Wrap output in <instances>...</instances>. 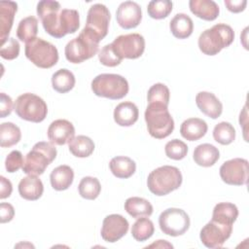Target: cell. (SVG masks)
<instances>
[{
    "label": "cell",
    "instance_id": "cell-1",
    "mask_svg": "<svg viewBox=\"0 0 249 249\" xmlns=\"http://www.w3.org/2000/svg\"><path fill=\"white\" fill-rule=\"evenodd\" d=\"M234 40L232 28L226 23H217L204 30L198 37V48L206 55H215Z\"/></svg>",
    "mask_w": 249,
    "mask_h": 249
},
{
    "label": "cell",
    "instance_id": "cell-2",
    "mask_svg": "<svg viewBox=\"0 0 249 249\" xmlns=\"http://www.w3.org/2000/svg\"><path fill=\"white\" fill-rule=\"evenodd\" d=\"M182 181L183 177L179 168L172 165H163L150 172L147 178V186L152 194L162 196L177 190Z\"/></svg>",
    "mask_w": 249,
    "mask_h": 249
},
{
    "label": "cell",
    "instance_id": "cell-3",
    "mask_svg": "<svg viewBox=\"0 0 249 249\" xmlns=\"http://www.w3.org/2000/svg\"><path fill=\"white\" fill-rule=\"evenodd\" d=\"M168 106L162 104H148L145 110V122L150 135L156 139L169 136L174 129V121Z\"/></svg>",
    "mask_w": 249,
    "mask_h": 249
},
{
    "label": "cell",
    "instance_id": "cell-4",
    "mask_svg": "<svg viewBox=\"0 0 249 249\" xmlns=\"http://www.w3.org/2000/svg\"><path fill=\"white\" fill-rule=\"evenodd\" d=\"M56 148L51 142L41 141L36 143L26 155L22 171L27 175H41L50 163L56 158Z\"/></svg>",
    "mask_w": 249,
    "mask_h": 249
},
{
    "label": "cell",
    "instance_id": "cell-5",
    "mask_svg": "<svg viewBox=\"0 0 249 249\" xmlns=\"http://www.w3.org/2000/svg\"><path fill=\"white\" fill-rule=\"evenodd\" d=\"M128 89L126 79L118 74H99L91 81V90L99 97L112 100L122 99L127 94Z\"/></svg>",
    "mask_w": 249,
    "mask_h": 249
},
{
    "label": "cell",
    "instance_id": "cell-6",
    "mask_svg": "<svg viewBox=\"0 0 249 249\" xmlns=\"http://www.w3.org/2000/svg\"><path fill=\"white\" fill-rule=\"evenodd\" d=\"M24 53L25 56L39 68H51L58 61L56 47L42 38H35L26 43Z\"/></svg>",
    "mask_w": 249,
    "mask_h": 249
},
{
    "label": "cell",
    "instance_id": "cell-7",
    "mask_svg": "<svg viewBox=\"0 0 249 249\" xmlns=\"http://www.w3.org/2000/svg\"><path fill=\"white\" fill-rule=\"evenodd\" d=\"M14 110L20 119L32 123L43 122L48 114L46 102L40 96L30 92L20 94L16 99Z\"/></svg>",
    "mask_w": 249,
    "mask_h": 249
},
{
    "label": "cell",
    "instance_id": "cell-8",
    "mask_svg": "<svg viewBox=\"0 0 249 249\" xmlns=\"http://www.w3.org/2000/svg\"><path fill=\"white\" fill-rule=\"evenodd\" d=\"M110 18V12L105 5L94 4L88 11L86 25L82 31L99 44L108 33Z\"/></svg>",
    "mask_w": 249,
    "mask_h": 249
},
{
    "label": "cell",
    "instance_id": "cell-9",
    "mask_svg": "<svg viewBox=\"0 0 249 249\" xmlns=\"http://www.w3.org/2000/svg\"><path fill=\"white\" fill-rule=\"evenodd\" d=\"M98 52V43L84 31L67 43L64 49L66 59L71 63H81L95 55Z\"/></svg>",
    "mask_w": 249,
    "mask_h": 249
},
{
    "label": "cell",
    "instance_id": "cell-10",
    "mask_svg": "<svg viewBox=\"0 0 249 249\" xmlns=\"http://www.w3.org/2000/svg\"><path fill=\"white\" fill-rule=\"evenodd\" d=\"M190 224L189 215L180 208H167L163 210L159 217L160 231L170 236L184 234L189 230Z\"/></svg>",
    "mask_w": 249,
    "mask_h": 249
},
{
    "label": "cell",
    "instance_id": "cell-11",
    "mask_svg": "<svg viewBox=\"0 0 249 249\" xmlns=\"http://www.w3.org/2000/svg\"><path fill=\"white\" fill-rule=\"evenodd\" d=\"M60 4L53 0H43L37 4V15L45 31L54 38L63 37L60 28Z\"/></svg>",
    "mask_w": 249,
    "mask_h": 249
},
{
    "label": "cell",
    "instance_id": "cell-12",
    "mask_svg": "<svg viewBox=\"0 0 249 249\" xmlns=\"http://www.w3.org/2000/svg\"><path fill=\"white\" fill-rule=\"evenodd\" d=\"M111 45L122 59H136L144 53L145 39L139 33H129L118 36Z\"/></svg>",
    "mask_w": 249,
    "mask_h": 249
},
{
    "label": "cell",
    "instance_id": "cell-13",
    "mask_svg": "<svg viewBox=\"0 0 249 249\" xmlns=\"http://www.w3.org/2000/svg\"><path fill=\"white\" fill-rule=\"evenodd\" d=\"M249 163L242 158H234L225 161L220 167V177L228 185L242 186L248 182Z\"/></svg>",
    "mask_w": 249,
    "mask_h": 249
},
{
    "label": "cell",
    "instance_id": "cell-14",
    "mask_svg": "<svg viewBox=\"0 0 249 249\" xmlns=\"http://www.w3.org/2000/svg\"><path fill=\"white\" fill-rule=\"evenodd\" d=\"M232 232V225L224 224L215 220H210L199 233L202 244L207 248H220L225 241L230 238Z\"/></svg>",
    "mask_w": 249,
    "mask_h": 249
},
{
    "label": "cell",
    "instance_id": "cell-15",
    "mask_svg": "<svg viewBox=\"0 0 249 249\" xmlns=\"http://www.w3.org/2000/svg\"><path fill=\"white\" fill-rule=\"evenodd\" d=\"M128 228L129 224L124 216L120 214H110L103 220L101 237L106 242L114 243L126 234Z\"/></svg>",
    "mask_w": 249,
    "mask_h": 249
},
{
    "label": "cell",
    "instance_id": "cell-16",
    "mask_svg": "<svg viewBox=\"0 0 249 249\" xmlns=\"http://www.w3.org/2000/svg\"><path fill=\"white\" fill-rule=\"evenodd\" d=\"M116 19L124 29L135 28L142 19L140 6L133 1H124L120 4L116 12Z\"/></svg>",
    "mask_w": 249,
    "mask_h": 249
},
{
    "label": "cell",
    "instance_id": "cell-17",
    "mask_svg": "<svg viewBox=\"0 0 249 249\" xmlns=\"http://www.w3.org/2000/svg\"><path fill=\"white\" fill-rule=\"evenodd\" d=\"M48 138L53 145H64L69 143L75 135V127L73 124L64 119H58L49 125Z\"/></svg>",
    "mask_w": 249,
    "mask_h": 249
},
{
    "label": "cell",
    "instance_id": "cell-18",
    "mask_svg": "<svg viewBox=\"0 0 249 249\" xmlns=\"http://www.w3.org/2000/svg\"><path fill=\"white\" fill-rule=\"evenodd\" d=\"M196 103L198 109L207 117L217 119L223 112V105L218 97L209 91H200L196 96Z\"/></svg>",
    "mask_w": 249,
    "mask_h": 249
},
{
    "label": "cell",
    "instance_id": "cell-19",
    "mask_svg": "<svg viewBox=\"0 0 249 249\" xmlns=\"http://www.w3.org/2000/svg\"><path fill=\"white\" fill-rule=\"evenodd\" d=\"M18 11V4L14 1L0 2V41L4 44L9 38L15 15Z\"/></svg>",
    "mask_w": 249,
    "mask_h": 249
},
{
    "label": "cell",
    "instance_id": "cell-20",
    "mask_svg": "<svg viewBox=\"0 0 249 249\" xmlns=\"http://www.w3.org/2000/svg\"><path fill=\"white\" fill-rule=\"evenodd\" d=\"M44 192V185L36 175H27L18 183V194L26 200L39 199Z\"/></svg>",
    "mask_w": 249,
    "mask_h": 249
},
{
    "label": "cell",
    "instance_id": "cell-21",
    "mask_svg": "<svg viewBox=\"0 0 249 249\" xmlns=\"http://www.w3.org/2000/svg\"><path fill=\"white\" fill-rule=\"evenodd\" d=\"M113 116L117 124L121 126H130L137 122L139 111L133 102L124 101L116 106Z\"/></svg>",
    "mask_w": 249,
    "mask_h": 249
},
{
    "label": "cell",
    "instance_id": "cell-22",
    "mask_svg": "<svg viewBox=\"0 0 249 249\" xmlns=\"http://www.w3.org/2000/svg\"><path fill=\"white\" fill-rule=\"evenodd\" d=\"M207 129L208 125L205 121L199 118H190L181 124L180 133L189 141H196L206 134Z\"/></svg>",
    "mask_w": 249,
    "mask_h": 249
},
{
    "label": "cell",
    "instance_id": "cell-23",
    "mask_svg": "<svg viewBox=\"0 0 249 249\" xmlns=\"http://www.w3.org/2000/svg\"><path fill=\"white\" fill-rule=\"evenodd\" d=\"M189 7L195 16L207 21L216 19L220 13L219 6L213 0H190Z\"/></svg>",
    "mask_w": 249,
    "mask_h": 249
},
{
    "label": "cell",
    "instance_id": "cell-24",
    "mask_svg": "<svg viewBox=\"0 0 249 249\" xmlns=\"http://www.w3.org/2000/svg\"><path fill=\"white\" fill-rule=\"evenodd\" d=\"M193 158L197 165L209 167L214 165L219 160L220 152L214 145L203 143L195 148Z\"/></svg>",
    "mask_w": 249,
    "mask_h": 249
},
{
    "label": "cell",
    "instance_id": "cell-25",
    "mask_svg": "<svg viewBox=\"0 0 249 249\" xmlns=\"http://www.w3.org/2000/svg\"><path fill=\"white\" fill-rule=\"evenodd\" d=\"M74 180V171L73 169L66 164L58 165L50 175V181L53 189L55 191H64L67 190L73 183Z\"/></svg>",
    "mask_w": 249,
    "mask_h": 249
},
{
    "label": "cell",
    "instance_id": "cell-26",
    "mask_svg": "<svg viewBox=\"0 0 249 249\" xmlns=\"http://www.w3.org/2000/svg\"><path fill=\"white\" fill-rule=\"evenodd\" d=\"M169 28L175 38L186 39L193 33L194 22L188 15L179 13L176 14L170 20Z\"/></svg>",
    "mask_w": 249,
    "mask_h": 249
},
{
    "label": "cell",
    "instance_id": "cell-27",
    "mask_svg": "<svg viewBox=\"0 0 249 249\" xmlns=\"http://www.w3.org/2000/svg\"><path fill=\"white\" fill-rule=\"evenodd\" d=\"M109 167L114 176L120 179H126L134 174L136 163L128 157L118 156L110 160Z\"/></svg>",
    "mask_w": 249,
    "mask_h": 249
},
{
    "label": "cell",
    "instance_id": "cell-28",
    "mask_svg": "<svg viewBox=\"0 0 249 249\" xmlns=\"http://www.w3.org/2000/svg\"><path fill=\"white\" fill-rule=\"evenodd\" d=\"M124 210L135 219L141 217H150L153 213V205L143 197L131 196L124 202Z\"/></svg>",
    "mask_w": 249,
    "mask_h": 249
},
{
    "label": "cell",
    "instance_id": "cell-29",
    "mask_svg": "<svg viewBox=\"0 0 249 249\" xmlns=\"http://www.w3.org/2000/svg\"><path fill=\"white\" fill-rule=\"evenodd\" d=\"M75 83L76 80L74 74L66 68L57 70L52 76L53 89L59 93H66L70 91L74 88Z\"/></svg>",
    "mask_w": 249,
    "mask_h": 249
},
{
    "label": "cell",
    "instance_id": "cell-30",
    "mask_svg": "<svg viewBox=\"0 0 249 249\" xmlns=\"http://www.w3.org/2000/svg\"><path fill=\"white\" fill-rule=\"evenodd\" d=\"M238 217V209L235 204L231 202H220L214 206L212 220L232 225Z\"/></svg>",
    "mask_w": 249,
    "mask_h": 249
},
{
    "label": "cell",
    "instance_id": "cell-31",
    "mask_svg": "<svg viewBox=\"0 0 249 249\" xmlns=\"http://www.w3.org/2000/svg\"><path fill=\"white\" fill-rule=\"evenodd\" d=\"M68 149L77 158H88L94 151V143L89 136L78 135L68 143Z\"/></svg>",
    "mask_w": 249,
    "mask_h": 249
},
{
    "label": "cell",
    "instance_id": "cell-32",
    "mask_svg": "<svg viewBox=\"0 0 249 249\" xmlns=\"http://www.w3.org/2000/svg\"><path fill=\"white\" fill-rule=\"evenodd\" d=\"M38 20L33 16H28L22 18L17 28V36L21 42L28 43L37 38Z\"/></svg>",
    "mask_w": 249,
    "mask_h": 249
},
{
    "label": "cell",
    "instance_id": "cell-33",
    "mask_svg": "<svg viewBox=\"0 0 249 249\" xmlns=\"http://www.w3.org/2000/svg\"><path fill=\"white\" fill-rule=\"evenodd\" d=\"M21 132L18 125L13 123H2L0 125V146L2 148L12 147L19 142Z\"/></svg>",
    "mask_w": 249,
    "mask_h": 249
},
{
    "label": "cell",
    "instance_id": "cell-34",
    "mask_svg": "<svg viewBox=\"0 0 249 249\" xmlns=\"http://www.w3.org/2000/svg\"><path fill=\"white\" fill-rule=\"evenodd\" d=\"M80 26V16L77 10L62 9L60 11V28L63 37L75 33Z\"/></svg>",
    "mask_w": 249,
    "mask_h": 249
},
{
    "label": "cell",
    "instance_id": "cell-35",
    "mask_svg": "<svg viewBox=\"0 0 249 249\" xmlns=\"http://www.w3.org/2000/svg\"><path fill=\"white\" fill-rule=\"evenodd\" d=\"M78 191L83 198L93 200L99 196L101 192V185L97 178L86 176L80 181Z\"/></svg>",
    "mask_w": 249,
    "mask_h": 249
},
{
    "label": "cell",
    "instance_id": "cell-36",
    "mask_svg": "<svg viewBox=\"0 0 249 249\" xmlns=\"http://www.w3.org/2000/svg\"><path fill=\"white\" fill-rule=\"evenodd\" d=\"M154 224L147 217L138 218L131 228V235L137 241H145L149 239L154 234Z\"/></svg>",
    "mask_w": 249,
    "mask_h": 249
},
{
    "label": "cell",
    "instance_id": "cell-37",
    "mask_svg": "<svg viewBox=\"0 0 249 249\" xmlns=\"http://www.w3.org/2000/svg\"><path fill=\"white\" fill-rule=\"evenodd\" d=\"M213 138L221 145H229L235 139V129L228 122H221L214 126Z\"/></svg>",
    "mask_w": 249,
    "mask_h": 249
},
{
    "label": "cell",
    "instance_id": "cell-38",
    "mask_svg": "<svg viewBox=\"0 0 249 249\" xmlns=\"http://www.w3.org/2000/svg\"><path fill=\"white\" fill-rule=\"evenodd\" d=\"M170 97L169 89L161 83H157L153 85L147 93L148 104H162L168 106Z\"/></svg>",
    "mask_w": 249,
    "mask_h": 249
},
{
    "label": "cell",
    "instance_id": "cell-39",
    "mask_svg": "<svg viewBox=\"0 0 249 249\" xmlns=\"http://www.w3.org/2000/svg\"><path fill=\"white\" fill-rule=\"evenodd\" d=\"M173 4L169 0H153L147 7L148 15L154 19H162L172 11Z\"/></svg>",
    "mask_w": 249,
    "mask_h": 249
},
{
    "label": "cell",
    "instance_id": "cell-40",
    "mask_svg": "<svg viewBox=\"0 0 249 249\" xmlns=\"http://www.w3.org/2000/svg\"><path fill=\"white\" fill-rule=\"evenodd\" d=\"M164 152L167 158L174 160H180L187 156L188 146L182 140L172 139L165 144Z\"/></svg>",
    "mask_w": 249,
    "mask_h": 249
},
{
    "label": "cell",
    "instance_id": "cell-41",
    "mask_svg": "<svg viewBox=\"0 0 249 249\" xmlns=\"http://www.w3.org/2000/svg\"><path fill=\"white\" fill-rule=\"evenodd\" d=\"M98 59L101 64L108 67H115L122 62V58L115 53L111 44L105 45L98 53Z\"/></svg>",
    "mask_w": 249,
    "mask_h": 249
},
{
    "label": "cell",
    "instance_id": "cell-42",
    "mask_svg": "<svg viewBox=\"0 0 249 249\" xmlns=\"http://www.w3.org/2000/svg\"><path fill=\"white\" fill-rule=\"evenodd\" d=\"M19 54V43L15 38H9L4 44L1 45L0 55L7 60H13Z\"/></svg>",
    "mask_w": 249,
    "mask_h": 249
},
{
    "label": "cell",
    "instance_id": "cell-43",
    "mask_svg": "<svg viewBox=\"0 0 249 249\" xmlns=\"http://www.w3.org/2000/svg\"><path fill=\"white\" fill-rule=\"evenodd\" d=\"M23 162L24 160H23L22 154L18 150H14L7 156L5 160L6 170L10 173L17 172L18 169L22 168Z\"/></svg>",
    "mask_w": 249,
    "mask_h": 249
},
{
    "label": "cell",
    "instance_id": "cell-44",
    "mask_svg": "<svg viewBox=\"0 0 249 249\" xmlns=\"http://www.w3.org/2000/svg\"><path fill=\"white\" fill-rule=\"evenodd\" d=\"M0 97V118H6L13 111V100L5 92H1Z\"/></svg>",
    "mask_w": 249,
    "mask_h": 249
},
{
    "label": "cell",
    "instance_id": "cell-45",
    "mask_svg": "<svg viewBox=\"0 0 249 249\" xmlns=\"http://www.w3.org/2000/svg\"><path fill=\"white\" fill-rule=\"evenodd\" d=\"M0 213H1V223H8L13 220L15 216L14 206L7 202H2L0 204Z\"/></svg>",
    "mask_w": 249,
    "mask_h": 249
},
{
    "label": "cell",
    "instance_id": "cell-46",
    "mask_svg": "<svg viewBox=\"0 0 249 249\" xmlns=\"http://www.w3.org/2000/svg\"><path fill=\"white\" fill-rule=\"evenodd\" d=\"M227 9L231 13H240L245 10L247 1L246 0H225Z\"/></svg>",
    "mask_w": 249,
    "mask_h": 249
},
{
    "label": "cell",
    "instance_id": "cell-47",
    "mask_svg": "<svg viewBox=\"0 0 249 249\" xmlns=\"http://www.w3.org/2000/svg\"><path fill=\"white\" fill-rule=\"evenodd\" d=\"M0 182H1V187H0V198L4 199L7 198L11 196L13 192V186L12 183L9 179L5 178L4 176L0 177Z\"/></svg>",
    "mask_w": 249,
    "mask_h": 249
},
{
    "label": "cell",
    "instance_id": "cell-48",
    "mask_svg": "<svg viewBox=\"0 0 249 249\" xmlns=\"http://www.w3.org/2000/svg\"><path fill=\"white\" fill-rule=\"evenodd\" d=\"M149 247H173L172 246V244H170V243H168L166 240H157V242H155V243H153V244H151V245H149Z\"/></svg>",
    "mask_w": 249,
    "mask_h": 249
}]
</instances>
